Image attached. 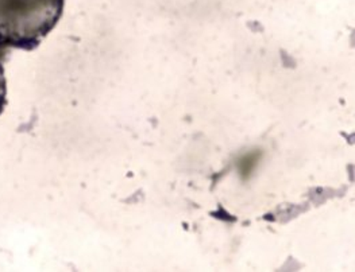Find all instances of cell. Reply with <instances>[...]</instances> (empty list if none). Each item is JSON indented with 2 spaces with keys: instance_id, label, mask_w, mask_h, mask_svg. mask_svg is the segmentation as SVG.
<instances>
[{
  "instance_id": "cell-1",
  "label": "cell",
  "mask_w": 355,
  "mask_h": 272,
  "mask_svg": "<svg viewBox=\"0 0 355 272\" xmlns=\"http://www.w3.org/2000/svg\"><path fill=\"white\" fill-rule=\"evenodd\" d=\"M64 0H0V114L6 105L4 60L11 50L34 49L58 22Z\"/></svg>"
}]
</instances>
